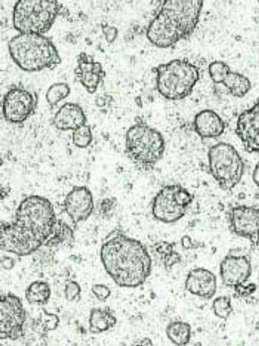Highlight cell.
Wrapping results in <instances>:
<instances>
[{"label": "cell", "instance_id": "4316f807", "mask_svg": "<svg viewBox=\"0 0 259 346\" xmlns=\"http://www.w3.org/2000/svg\"><path fill=\"white\" fill-rule=\"evenodd\" d=\"M43 313L36 320H34L32 325L37 333L45 334L49 331L56 329L58 326L59 319L57 315L47 313L44 309Z\"/></svg>", "mask_w": 259, "mask_h": 346}, {"label": "cell", "instance_id": "484cf974", "mask_svg": "<svg viewBox=\"0 0 259 346\" xmlns=\"http://www.w3.org/2000/svg\"><path fill=\"white\" fill-rule=\"evenodd\" d=\"M73 239V231L66 223L58 220L54 233L46 244V246H53L59 244H67Z\"/></svg>", "mask_w": 259, "mask_h": 346}, {"label": "cell", "instance_id": "44dd1931", "mask_svg": "<svg viewBox=\"0 0 259 346\" xmlns=\"http://www.w3.org/2000/svg\"><path fill=\"white\" fill-rule=\"evenodd\" d=\"M117 318L109 307L91 309L89 316V330L93 334L107 331L116 324Z\"/></svg>", "mask_w": 259, "mask_h": 346}, {"label": "cell", "instance_id": "1f68e13d", "mask_svg": "<svg viewBox=\"0 0 259 346\" xmlns=\"http://www.w3.org/2000/svg\"><path fill=\"white\" fill-rule=\"evenodd\" d=\"M81 287L75 281L71 280L65 286V299L70 302L78 301L80 298Z\"/></svg>", "mask_w": 259, "mask_h": 346}, {"label": "cell", "instance_id": "5bb4252c", "mask_svg": "<svg viewBox=\"0 0 259 346\" xmlns=\"http://www.w3.org/2000/svg\"><path fill=\"white\" fill-rule=\"evenodd\" d=\"M65 212L75 223L88 219L95 210L93 194L85 186H75L67 194L63 202Z\"/></svg>", "mask_w": 259, "mask_h": 346}, {"label": "cell", "instance_id": "836d02e7", "mask_svg": "<svg viewBox=\"0 0 259 346\" xmlns=\"http://www.w3.org/2000/svg\"><path fill=\"white\" fill-rule=\"evenodd\" d=\"M256 289L254 283H250L248 285H242L235 288L234 290L240 296H244L253 293Z\"/></svg>", "mask_w": 259, "mask_h": 346}, {"label": "cell", "instance_id": "f1b7e54d", "mask_svg": "<svg viewBox=\"0 0 259 346\" xmlns=\"http://www.w3.org/2000/svg\"><path fill=\"white\" fill-rule=\"evenodd\" d=\"M212 308L214 314L220 319H227L233 312L231 299L226 295L215 298L212 302Z\"/></svg>", "mask_w": 259, "mask_h": 346}, {"label": "cell", "instance_id": "4fadbf2b", "mask_svg": "<svg viewBox=\"0 0 259 346\" xmlns=\"http://www.w3.org/2000/svg\"><path fill=\"white\" fill-rule=\"evenodd\" d=\"M251 259L246 254L228 253L220 265V274L223 283L234 289L244 285L251 275Z\"/></svg>", "mask_w": 259, "mask_h": 346}, {"label": "cell", "instance_id": "30bf717a", "mask_svg": "<svg viewBox=\"0 0 259 346\" xmlns=\"http://www.w3.org/2000/svg\"><path fill=\"white\" fill-rule=\"evenodd\" d=\"M37 103L36 94L22 86L10 88L2 102L4 118L12 124L25 121L35 111Z\"/></svg>", "mask_w": 259, "mask_h": 346}, {"label": "cell", "instance_id": "ba28073f", "mask_svg": "<svg viewBox=\"0 0 259 346\" xmlns=\"http://www.w3.org/2000/svg\"><path fill=\"white\" fill-rule=\"evenodd\" d=\"M209 172L220 187L226 191L233 189L241 181L244 163L231 144L220 142L212 146L208 152Z\"/></svg>", "mask_w": 259, "mask_h": 346}, {"label": "cell", "instance_id": "3957f363", "mask_svg": "<svg viewBox=\"0 0 259 346\" xmlns=\"http://www.w3.org/2000/svg\"><path fill=\"white\" fill-rule=\"evenodd\" d=\"M203 6V1H165L148 26L146 36L154 46L169 48L194 32Z\"/></svg>", "mask_w": 259, "mask_h": 346}, {"label": "cell", "instance_id": "8d00e7d4", "mask_svg": "<svg viewBox=\"0 0 259 346\" xmlns=\"http://www.w3.org/2000/svg\"><path fill=\"white\" fill-rule=\"evenodd\" d=\"M258 3H259V1H258Z\"/></svg>", "mask_w": 259, "mask_h": 346}, {"label": "cell", "instance_id": "ffe728a7", "mask_svg": "<svg viewBox=\"0 0 259 346\" xmlns=\"http://www.w3.org/2000/svg\"><path fill=\"white\" fill-rule=\"evenodd\" d=\"M150 253L167 270H171L182 261V256L176 249L175 244L167 241L154 243L150 247Z\"/></svg>", "mask_w": 259, "mask_h": 346}, {"label": "cell", "instance_id": "d6986e66", "mask_svg": "<svg viewBox=\"0 0 259 346\" xmlns=\"http://www.w3.org/2000/svg\"><path fill=\"white\" fill-rule=\"evenodd\" d=\"M193 126L196 134L202 138H214L222 135L225 125L220 115L210 109H204L195 116Z\"/></svg>", "mask_w": 259, "mask_h": 346}, {"label": "cell", "instance_id": "277c9868", "mask_svg": "<svg viewBox=\"0 0 259 346\" xmlns=\"http://www.w3.org/2000/svg\"><path fill=\"white\" fill-rule=\"evenodd\" d=\"M8 49L15 64L27 72L53 69L61 62L56 47L43 34L20 33L10 39Z\"/></svg>", "mask_w": 259, "mask_h": 346}, {"label": "cell", "instance_id": "4dcf8cb0", "mask_svg": "<svg viewBox=\"0 0 259 346\" xmlns=\"http://www.w3.org/2000/svg\"><path fill=\"white\" fill-rule=\"evenodd\" d=\"M118 205L117 200L113 197L104 198L98 203L97 209L101 217L110 218L114 214Z\"/></svg>", "mask_w": 259, "mask_h": 346}, {"label": "cell", "instance_id": "5b68a950", "mask_svg": "<svg viewBox=\"0 0 259 346\" xmlns=\"http://www.w3.org/2000/svg\"><path fill=\"white\" fill-rule=\"evenodd\" d=\"M165 148V141L161 133L143 121H137L126 131V155L141 171L152 170L162 159Z\"/></svg>", "mask_w": 259, "mask_h": 346}, {"label": "cell", "instance_id": "83f0119b", "mask_svg": "<svg viewBox=\"0 0 259 346\" xmlns=\"http://www.w3.org/2000/svg\"><path fill=\"white\" fill-rule=\"evenodd\" d=\"M71 139L73 144L77 148L84 149L88 147L93 139L90 125L86 123L73 131Z\"/></svg>", "mask_w": 259, "mask_h": 346}, {"label": "cell", "instance_id": "d590c367", "mask_svg": "<svg viewBox=\"0 0 259 346\" xmlns=\"http://www.w3.org/2000/svg\"><path fill=\"white\" fill-rule=\"evenodd\" d=\"M252 179L255 185L259 188V162L255 165L253 170Z\"/></svg>", "mask_w": 259, "mask_h": 346}, {"label": "cell", "instance_id": "cb8c5ba5", "mask_svg": "<svg viewBox=\"0 0 259 346\" xmlns=\"http://www.w3.org/2000/svg\"><path fill=\"white\" fill-rule=\"evenodd\" d=\"M51 294L49 284L43 281L37 280L32 282L26 289L25 296L30 304L44 305L50 299Z\"/></svg>", "mask_w": 259, "mask_h": 346}, {"label": "cell", "instance_id": "d4e9b609", "mask_svg": "<svg viewBox=\"0 0 259 346\" xmlns=\"http://www.w3.org/2000/svg\"><path fill=\"white\" fill-rule=\"evenodd\" d=\"M69 85L65 82H56L51 85L46 93V99L51 108L66 98L70 94Z\"/></svg>", "mask_w": 259, "mask_h": 346}, {"label": "cell", "instance_id": "603a6c76", "mask_svg": "<svg viewBox=\"0 0 259 346\" xmlns=\"http://www.w3.org/2000/svg\"><path fill=\"white\" fill-rule=\"evenodd\" d=\"M222 84L234 97L242 98L251 89V82L245 75L237 72L231 71Z\"/></svg>", "mask_w": 259, "mask_h": 346}, {"label": "cell", "instance_id": "8992f818", "mask_svg": "<svg viewBox=\"0 0 259 346\" xmlns=\"http://www.w3.org/2000/svg\"><path fill=\"white\" fill-rule=\"evenodd\" d=\"M152 70L156 75L158 92L170 100H182L189 96L199 79L198 68L186 58L160 64Z\"/></svg>", "mask_w": 259, "mask_h": 346}, {"label": "cell", "instance_id": "52a82bcc", "mask_svg": "<svg viewBox=\"0 0 259 346\" xmlns=\"http://www.w3.org/2000/svg\"><path fill=\"white\" fill-rule=\"evenodd\" d=\"M63 11L57 1H18L13 11V26L20 33L43 34Z\"/></svg>", "mask_w": 259, "mask_h": 346}, {"label": "cell", "instance_id": "7a4b0ae2", "mask_svg": "<svg viewBox=\"0 0 259 346\" xmlns=\"http://www.w3.org/2000/svg\"><path fill=\"white\" fill-rule=\"evenodd\" d=\"M100 258L107 274L121 287L142 285L151 272L152 257L147 248L120 229L113 230L105 238Z\"/></svg>", "mask_w": 259, "mask_h": 346}, {"label": "cell", "instance_id": "e0dca14e", "mask_svg": "<svg viewBox=\"0 0 259 346\" xmlns=\"http://www.w3.org/2000/svg\"><path fill=\"white\" fill-rule=\"evenodd\" d=\"M185 287L191 294L210 299L217 292V277L208 269L196 268L188 272L185 281Z\"/></svg>", "mask_w": 259, "mask_h": 346}, {"label": "cell", "instance_id": "2e32d148", "mask_svg": "<svg viewBox=\"0 0 259 346\" xmlns=\"http://www.w3.org/2000/svg\"><path fill=\"white\" fill-rule=\"evenodd\" d=\"M76 62L75 77L89 93H95L106 75L102 64L83 52L77 55Z\"/></svg>", "mask_w": 259, "mask_h": 346}, {"label": "cell", "instance_id": "ac0fdd59", "mask_svg": "<svg viewBox=\"0 0 259 346\" xmlns=\"http://www.w3.org/2000/svg\"><path fill=\"white\" fill-rule=\"evenodd\" d=\"M87 117L82 107L78 104L67 102L63 104L54 114L52 123L60 131H74L87 123Z\"/></svg>", "mask_w": 259, "mask_h": 346}, {"label": "cell", "instance_id": "7c38bea8", "mask_svg": "<svg viewBox=\"0 0 259 346\" xmlns=\"http://www.w3.org/2000/svg\"><path fill=\"white\" fill-rule=\"evenodd\" d=\"M230 230L247 239L253 246L259 244V208L246 205L232 207L228 214Z\"/></svg>", "mask_w": 259, "mask_h": 346}, {"label": "cell", "instance_id": "d6a6232c", "mask_svg": "<svg viewBox=\"0 0 259 346\" xmlns=\"http://www.w3.org/2000/svg\"><path fill=\"white\" fill-rule=\"evenodd\" d=\"M92 291L100 301L104 302L110 296L111 292L109 288L103 284H95L92 287Z\"/></svg>", "mask_w": 259, "mask_h": 346}, {"label": "cell", "instance_id": "6da1fadb", "mask_svg": "<svg viewBox=\"0 0 259 346\" xmlns=\"http://www.w3.org/2000/svg\"><path fill=\"white\" fill-rule=\"evenodd\" d=\"M57 221L49 199L38 195L27 196L18 205L14 221L1 223V249L19 256L29 255L46 245Z\"/></svg>", "mask_w": 259, "mask_h": 346}, {"label": "cell", "instance_id": "7402d4cb", "mask_svg": "<svg viewBox=\"0 0 259 346\" xmlns=\"http://www.w3.org/2000/svg\"><path fill=\"white\" fill-rule=\"evenodd\" d=\"M165 333L168 339L177 345H184L188 343L191 337L190 325L183 321H174L166 327Z\"/></svg>", "mask_w": 259, "mask_h": 346}, {"label": "cell", "instance_id": "8fae6325", "mask_svg": "<svg viewBox=\"0 0 259 346\" xmlns=\"http://www.w3.org/2000/svg\"><path fill=\"white\" fill-rule=\"evenodd\" d=\"M26 320L20 298L12 293L2 295L0 302V338L15 340L24 334Z\"/></svg>", "mask_w": 259, "mask_h": 346}, {"label": "cell", "instance_id": "9a60e30c", "mask_svg": "<svg viewBox=\"0 0 259 346\" xmlns=\"http://www.w3.org/2000/svg\"><path fill=\"white\" fill-rule=\"evenodd\" d=\"M236 133L247 151L259 152V101L239 115Z\"/></svg>", "mask_w": 259, "mask_h": 346}, {"label": "cell", "instance_id": "9c48e42d", "mask_svg": "<svg viewBox=\"0 0 259 346\" xmlns=\"http://www.w3.org/2000/svg\"><path fill=\"white\" fill-rule=\"evenodd\" d=\"M194 199V195L182 185H166L152 199V214L157 221L163 223L177 222L184 217Z\"/></svg>", "mask_w": 259, "mask_h": 346}, {"label": "cell", "instance_id": "e575fe53", "mask_svg": "<svg viewBox=\"0 0 259 346\" xmlns=\"http://www.w3.org/2000/svg\"><path fill=\"white\" fill-rule=\"evenodd\" d=\"M133 345H152L153 342L152 340L148 337H143L136 340L132 344Z\"/></svg>", "mask_w": 259, "mask_h": 346}, {"label": "cell", "instance_id": "f546056e", "mask_svg": "<svg viewBox=\"0 0 259 346\" xmlns=\"http://www.w3.org/2000/svg\"><path fill=\"white\" fill-rule=\"evenodd\" d=\"M208 70L211 79L216 83H222L231 71L230 67L226 63L219 60L210 63Z\"/></svg>", "mask_w": 259, "mask_h": 346}]
</instances>
